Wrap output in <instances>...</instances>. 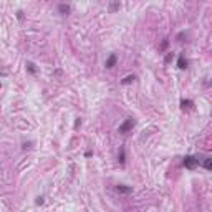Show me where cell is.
I'll use <instances>...</instances> for the list:
<instances>
[{"instance_id": "cell-8", "label": "cell", "mask_w": 212, "mask_h": 212, "mask_svg": "<svg viewBox=\"0 0 212 212\" xmlns=\"http://www.w3.org/2000/svg\"><path fill=\"white\" fill-rule=\"evenodd\" d=\"M199 166H202V168L206 169V171H210V169H212V157H209V156L204 157V161L199 162Z\"/></svg>"}, {"instance_id": "cell-1", "label": "cell", "mask_w": 212, "mask_h": 212, "mask_svg": "<svg viewBox=\"0 0 212 212\" xmlns=\"http://www.w3.org/2000/svg\"><path fill=\"white\" fill-rule=\"evenodd\" d=\"M136 126V121H134V118H126V119L123 121V123L119 124V128H118V133L119 134H128L133 131V128Z\"/></svg>"}, {"instance_id": "cell-9", "label": "cell", "mask_w": 212, "mask_h": 212, "mask_svg": "<svg viewBox=\"0 0 212 212\" xmlns=\"http://www.w3.org/2000/svg\"><path fill=\"white\" fill-rule=\"evenodd\" d=\"M191 106H194V101L192 100H181V109H189Z\"/></svg>"}, {"instance_id": "cell-2", "label": "cell", "mask_w": 212, "mask_h": 212, "mask_svg": "<svg viewBox=\"0 0 212 212\" xmlns=\"http://www.w3.org/2000/svg\"><path fill=\"white\" fill-rule=\"evenodd\" d=\"M199 162H201V159H199L197 156H192V154H187V156H184L182 166H184L186 169H189V171H194V169L199 166Z\"/></svg>"}, {"instance_id": "cell-5", "label": "cell", "mask_w": 212, "mask_h": 212, "mask_svg": "<svg viewBox=\"0 0 212 212\" xmlns=\"http://www.w3.org/2000/svg\"><path fill=\"white\" fill-rule=\"evenodd\" d=\"M118 162H119L121 166L126 164V149H124V146H119V149H118Z\"/></svg>"}, {"instance_id": "cell-6", "label": "cell", "mask_w": 212, "mask_h": 212, "mask_svg": "<svg viewBox=\"0 0 212 212\" xmlns=\"http://www.w3.org/2000/svg\"><path fill=\"white\" fill-rule=\"evenodd\" d=\"M71 12V5H68V3H60L58 5V13L60 15H68Z\"/></svg>"}, {"instance_id": "cell-14", "label": "cell", "mask_w": 212, "mask_h": 212, "mask_svg": "<svg viewBox=\"0 0 212 212\" xmlns=\"http://www.w3.org/2000/svg\"><path fill=\"white\" fill-rule=\"evenodd\" d=\"M35 204H36V206H40V204H43V197H42V195H40V197H36Z\"/></svg>"}, {"instance_id": "cell-11", "label": "cell", "mask_w": 212, "mask_h": 212, "mask_svg": "<svg viewBox=\"0 0 212 212\" xmlns=\"http://www.w3.org/2000/svg\"><path fill=\"white\" fill-rule=\"evenodd\" d=\"M27 71L32 75H36V65L33 62H27Z\"/></svg>"}, {"instance_id": "cell-18", "label": "cell", "mask_w": 212, "mask_h": 212, "mask_svg": "<svg viewBox=\"0 0 212 212\" xmlns=\"http://www.w3.org/2000/svg\"><path fill=\"white\" fill-rule=\"evenodd\" d=\"M89 156H93V153L91 151H86V153H85V157H89Z\"/></svg>"}, {"instance_id": "cell-4", "label": "cell", "mask_w": 212, "mask_h": 212, "mask_svg": "<svg viewBox=\"0 0 212 212\" xmlns=\"http://www.w3.org/2000/svg\"><path fill=\"white\" fill-rule=\"evenodd\" d=\"M116 62H118V56H116V53H111V55L106 58V62H104V66L108 68V70H111L113 66L116 65Z\"/></svg>"}, {"instance_id": "cell-15", "label": "cell", "mask_w": 212, "mask_h": 212, "mask_svg": "<svg viewBox=\"0 0 212 212\" xmlns=\"http://www.w3.org/2000/svg\"><path fill=\"white\" fill-rule=\"evenodd\" d=\"M32 144H33V142H23V149H27V148H32Z\"/></svg>"}, {"instance_id": "cell-19", "label": "cell", "mask_w": 212, "mask_h": 212, "mask_svg": "<svg viewBox=\"0 0 212 212\" xmlns=\"http://www.w3.org/2000/svg\"><path fill=\"white\" fill-rule=\"evenodd\" d=\"M0 89H2V83H0Z\"/></svg>"}, {"instance_id": "cell-10", "label": "cell", "mask_w": 212, "mask_h": 212, "mask_svg": "<svg viewBox=\"0 0 212 212\" xmlns=\"http://www.w3.org/2000/svg\"><path fill=\"white\" fill-rule=\"evenodd\" d=\"M134 80H136V75H128V76H124V78L121 80V85H131Z\"/></svg>"}, {"instance_id": "cell-17", "label": "cell", "mask_w": 212, "mask_h": 212, "mask_svg": "<svg viewBox=\"0 0 212 212\" xmlns=\"http://www.w3.org/2000/svg\"><path fill=\"white\" fill-rule=\"evenodd\" d=\"M166 47H168V40H166V42H162V45H161V50H164Z\"/></svg>"}, {"instance_id": "cell-12", "label": "cell", "mask_w": 212, "mask_h": 212, "mask_svg": "<svg viewBox=\"0 0 212 212\" xmlns=\"http://www.w3.org/2000/svg\"><path fill=\"white\" fill-rule=\"evenodd\" d=\"M119 3H111V5H109V10H111V12H115V10H118V9H119Z\"/></svg>"}, {"instance_id": "cell-3", "label": "cell", "mask_w": 212, "mask_h": 212, "mask_svg": "<svg viewBox=\"0 0 212 212\" xmlns=\"http://www.w3.org/2000/svg\"><path fill=\"white\" fill-rule=\"evenodd\" d=\"M177 68H179V70H186V68L187 66H189V60H187L186 58V55H184V53H181V55H179L177 56Z\"/></svg>"}, {"instance_id": "cell-13", "label": "cell", "mask_w": 212, "mask_h": 212, "mask_svg": "<svg viewBox=\"0 0 212 212\" xmlns=\"http://www.w3.org/2000/svg\"><path fill=\"white\" fill-rule=\"evenodd\" d=\"M172 58H174V55H172V53H168V56H166V60H164V62H166V63H169Z\"/></svg>"}, {"instance_id": "cell-16", "label": "cell", "mask_w": 212, "mask_h": 212, "mask_svg": "<svg viewBox=\"0 0 212 212\" xmlns=\"http://www.w3.org/2000/svg\"><path fill=\"white\" fill-rule=\"evenodd\" d=\"M17 17H18L20 20H22V18H23V12H22V10H18V12H17Z\"/></svg>"}, {"instance_id": "cell-7", "label": "cell", "mask_w": 212, "mask_h": 212, "mask_svg": "<svg viewBox=\"0 0 212 212\" xmlns=\"http://www.w3.org/2000/svg\"><path fill=\"white\" fill-rule=\"evenodd\" d=\"M116 191H118V192H121V194H131L133 192V187L131 186H124V184H118Z\"/></svg>"}]
</instances>
